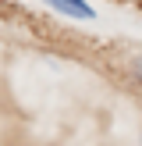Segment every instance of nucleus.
Wrapping results in <instances>:
<instances>
[{
	"instance_id": "nucleus-1",
	"label": "nucleus",
	"mask_w": 142,
	"mask_h": 146,
	"mask_svg": "<svg viewBox=\"0 0 142 146\" xmlns=\"http://www.w3.org/2000/svg\"><path fill=\"white\" fill-rule=\"evenodd\" d=\"M53 11H60V14H68V18H82V21H89L92 18V7L85 4V0H46Z\"/></svg>"
}]
</instances>
